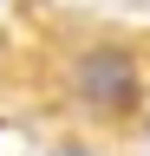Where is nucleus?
<instances>
[{"instance_id":"2","label":"nucleus","mask_w":150,"mask_h":156,"mask_svg":"<svg viewBox=\"0 0 150 156\" xmlns=\"http://www.w3.org/2000/svg\"><path fill=\"white\" fill-rule=\"evenodd\" d=\"M33 156H104V150H91L85 136H65V130H46V136H39V150H33Z\"/></svg>"},{"instance_id":"1","label":"nucleus","mask_w":150,"mask_h":156,"mask_svg":"<svg viewBox=\"0 0 150 156\" xmlns=\"http://www.w3.org/2000/svg\"><path fill=\"white\" fill-rule=\"evenodd\" d=\"M0 104L104 156H150V26L79 0H13L0 20Z\"/></svg>"}]
</instances>
